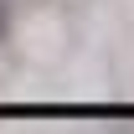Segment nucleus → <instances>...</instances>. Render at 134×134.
Here are the masks:
<instances>
[{
	"label": "nucleus",
	"instance_id": "obj_1",
	"mask_svg": "<svg viewBox=\"0 0 134 134\" xmlns=\"http://www.w3.org/2000/svg\"><path fill=\"white\" fill-rule=\"evenodd\" d=\"M10 26H16V16H10V5L0 0V41H10Z\"/></svg>",
	"mask_w": 134,
	"mask_h": 134
}]
</instances>
